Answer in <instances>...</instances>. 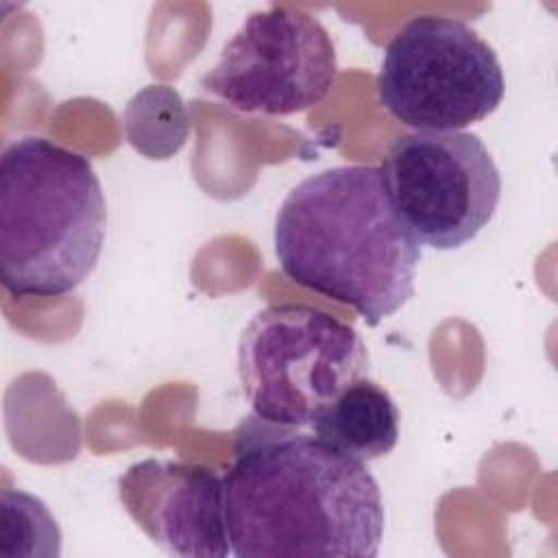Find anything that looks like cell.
<instances>
[{
	"instance_id": "obj_1",
	"label": "cell",
	"mask_w": 558,
	"mask_h": 558,
	"mask_svg": "<svg viewBox=\"0 0 558 558\" xmlns=\"http://www.w3.org/2000/svg\"><path fill=\"white\" fill-rule=\"evenodd\" d=\"M238 558H373L384 534L377 480L314 434L246 418L222 475Z\"/></svg>"
},
{
	"instance_id": "obj_2",
	"label": "cell",
	"mask_w": 558,
	"mask_h": 558,
	"mask_svg": "<svg viewBox=\"0 0 558 558\" xmlns=\"http://www.w3.org/2000/svg\"><path fill=\"white\" fill-rule=\"evenodd\" d=\"M275 255L292 281L351 305L375 327L414 294L421 244L397 220L379 168L336 166L286 194Z\"/></svg>"
},
{
	"instance_id": "obj_3",
	"label": "cell",
	"mask_w": 558,
	"mask_h": 558,
	"mask_svg": "<svg viewBox=\"0 0 558 558\" xmlns=\"http://www.w3.org/2000/svg\"><path fill=\"white\" fill-rule=\"evenodd\" d=\"M107 205L89 157L26 135L0 157V279L15 296L74 292L96 268Z\"/></svg>"
},
{
	"instance_id": "obj_4",
	"label": "cell",
	"mask_w": 558,
	"mask_h": 558,
	"mask_svg": "<svg viewBox=\"0 0 558 558\" xmlns=\"http://www.w3.org/2000/svg\"><path fill=\"white\" fill-rule=\"evenodd\" d=\"M366 371L360 333L310 305H268L240 333L242 392L253 416L277 427H312L320 410Z\"/></svg>"
},
{
	"instance_id": "obj_5",
	"label": "cell",
	"mask_w": 558,
	"mask_h": 558,
	"mask_svg": "<svg viewBox=\"0 0 558 558\" xmlns=\"http://www.w3.org/2000/svg\"><path fill=\"white\" fill-rule=\"evenodd\" d=\"M379 105L416 131H460L504 100L495 50L462 20L416 15L388 41L375 81Z\"/></svg>"
},
{
	"instance_id": "obj_6",
	"label": "cell",
	"mask_w": 558,
	"mask_h": 558,
	"mask_svg": "<svg viewBox=\"0 0 558 558\" xmlns=\"http://www.w3.org/2000/svg\"><path fill=\"white\" fill-rule=\"evenodd\" d=\"M379 174L403 229L438 251L471 242L493 220L501 196V177L488 148L464 131L397 137Z\"/></svg>"
},
{
	"instance_id": "obj_7",
	"label": "cell",
	"mask_w": 558,
	"mask_h": 558,
	"mask_svg": "<svg viewBox=\"0 0 558 558\" xmlns=\"http://www.w3.org/2000/svg\"><path fill=\"white\" fill-rule=\"evenodd\" d=\"M336 76V48L320 20L270 4L244 20L201 87L240 113L292 116L323 102Z\"/></svg>"
},
{
	"instance_id": "obj_8",
	"label": "cell",
	"mask_w": 558,
	"mask_h": 558,
	"mask_svg": "<svg viewBox=\"0 0 558 558\" xmlns=\"http://www.w3.org/2000/svg\"><path fill=\"white\" fill-rule=\"evenodd\" d=\"M124 510L163 551L185 558L231 554L222 477L192 462L146 458L118 480Z\"/></svg>"
},
{
	"instance_id": "obj_9",
	"label": "cell",
	"mask_w": 558,
	"mask_h": 558,
	"mask_svg": "<svg viewBox=\"0 0 558 558\" xmlns=\"http://www.w3.org/2000/svg\"><path fill=\"white\" fill-rule=\"evenodd\" d=\"M312 429L327 447L366 464L395 449L399 408L386 388L360 377L320 410Z\"/></svg>"
},
{
	"instance_id": "obj_10",
	"label": "cell",
	"mask_w": 558,
	"mask_h": 558,
	"mask_svg": "<svg viewBox=\"0 0 558 558\" xmlns=\"http://www.w3.org/2000/svg\"><path fill=\"white\" fill-rule=\"evenodd\" d=\"M122 122L131 146L148 159H168L190 133L187 109L179 92L168 85H148L137 92L129 100Z\"/></svg>"
},
{
	"instance_id": "obj_11",
	"label": "cell",
	"mask_w": 558,
	"mask_h": 558,
	"mask_svg": "<svg viewBox=\"0 0 558 558\" xmlns=\"http://www.w3.org/2000/svg\"><path fill=\"white\" fill-rule=\"evenodd\" d=\"M61 530L48 506L20 488L0 493V558H59Z\"/></svg>"
}]
</instances>
